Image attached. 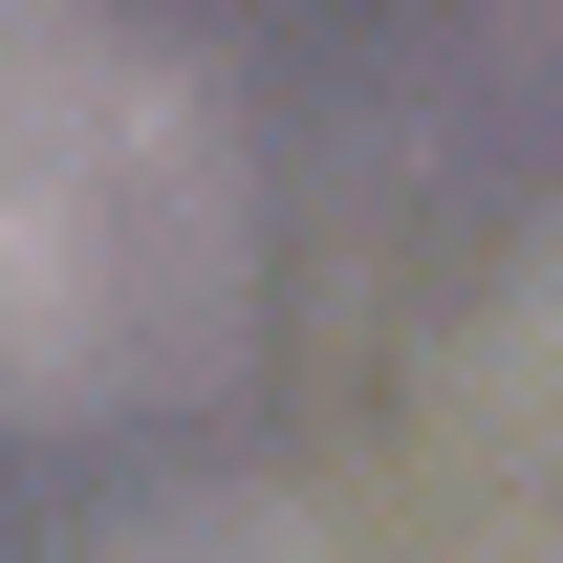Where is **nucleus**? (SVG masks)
<instances>
[{"mask_svg":"<svg viewBox=\"0 0 563 563\" xmlns=\"http://www.w3.org/2000/svg\"><path fill=\"white\" fill-rule=\"evenodd\" d=\"M261 325V196L174 44H44L0 87V412H196Z\"/></svg>","mask_w":563,"mask_h":563,"instance_id":"nucleus-1","label":"nucleus"},{"mask_svg":"<svg viewBox=\"0 0 563 563\" xmlns=\"http://www.w3.org/2000/svg\"><path fill=\"white\" fill-rule=\"evenodd\" d=\"M44 44H87V0H0V87L44 66Z\"/></svg>","mask_w":563,"mask_h":563,"instance_id":"nucleus-3","label":"nucleus"},{"mask_svg":"<svg viewBox=\"0 0 563 563\" xmlns=\"http://www.w3.org/2000/svg\"><path fill=\"white\" fill-rule=\"evenodd\" d=\"M87 563H325V520H303V498H239V477H217V498H152V520H109Z\"/></svg>","mask_w":563,"mask_h":563,"instance_id":"nucleus-2","label":"nucleus"}]
</instances>
